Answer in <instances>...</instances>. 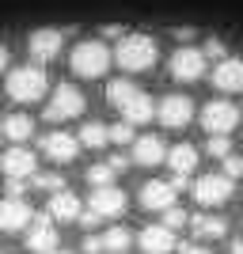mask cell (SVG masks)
Wrapping results in <instances>:
<instances>
[{
    "mask_svg": "<svg viewBox=\"0 0 243 254\" xmlns=\"http://www.w3.org/2000/svg\"><path fill=\"white\" fill-rule=\"evenodd\" d=\"M156 57H160L156 38H148V34H126L114 50V61L122 72H145L156 64Z\"/></svg>",
    "mask_w": 243,
    "mask_h": 254,
    "instance_id": "1",
    "label": "cell"
},
{
    "mask_svg": "<svg viewBox=\"0 0 243 254\" xmlns=\"http://www.w3.org/2000/svg\"><path fill=\"white\" fill-rule=\"evenodd\" d=\"M8 99L15 103H38V99L50 91V80H46V68L42 64H19L8 72Z\"/></svg>",
    "mask_w": 243,
    "mask_h": 254,
    "instance_id": "2",
    "label": "cell"
},
{
    "mask_svg": "<svg viewBox=\"0 0 243 254\" xmlns=\"http://www.w3.org/2000/svg\"><path fill=\"white\" fill-rule=\"evenodd\" d=\"M110 50H106V42H99V38H84V42H76L73 50V72L80 76V80H99V76H106V68H110Z\"/></svg>",
    "mask_w": 243,
    "mask_h": 254,
    "instance_id": "3",
    "label": "cell"
},
{
    "mask_svg": "<svg viewBox=\"0 0 243 254\" xmlns=\"http://www.w3.org/2000/svg\"><path fill=\"white\" fill-rule=\"evenodd\" d=\"M80 114H84V95H80V87L57 84L53 95H50V103H46V118H50V122H69V118H80Z\"/></svg>",
    "mask_w": 243,
    "mask_h": 254,
    "instance_id": "4",
    "label": "cell"
},
{
    "mask_svg": "<svg viewBox=\"0 0 243 254\" xmlns=\"http://www.w3.org/2000/svg\"><path fill=\"white\" fill-rule=\"evenodd\" d=\"M236 126H240V110H236L232 103H224V99L205 103V110H201V129H205L209 137H228Z\"/></svg>",
    "mask_w": 243,
    "mask_h": 254,
    "instance_id": "5",
    "label": "cell"
},
{
    "mask_svg": "<svg viewBox=\"0 0 243 254\" xmlns=\"http://www.w3.org/2000/svg\"><path fill=\"white\" fill-rule=\"evenodd\" d=\"M232 197V179L228 175H201L198 182H194V201L201 205V209H217V205H224Z\"/></svg>",
    "mask_w": 243,
    "mask_h": 254,
    "instance_id": "6",
    "label": "cell"
},
{
    "mask_svg": "<svg viewBox=\"0 0 243 254\" xmlns=\"http://www.w3.org/2000/svg\"><path fill=\"white\" fill-rule=\"evenodd\" d=\"M61 46H65V34L53 31V27H42V31L27 34V53H31L34 64H46L53 57H61Z\"/></svg>",
    "mask_w": 243,
    "mask_h": 254,
    "instance_id": "7",
    "label": "cell"
},
{
    "mask_svg": "<svg viewBox=\"0 0 243 254\" xmlns=\"http://www.w3.org/2000/svg\"><path fill=\"white\" fill-rule=\"evenodd\" d=\"M171 76L179 80V84H194L205 76V50H175L171 53Z\"/></svg>",
    "mask_w": 243,
    "mask_h": 254,
    "instance_id": "8",
    "label": "cell"
},
{
    "mask_svg": "<svg viewBox=\"0 0 243 254\" xmlns=\"http://www.w3.org/2000/svg\"><path fill=\"white\" fill-rule=\"evenodd\" d=\"M160 122L167 129H186L190 126V118H194V99L186 95H163L160 99Z\"/></svg>",
    "mask_w": 243,
    "mask_h": 254,
    "instance_id": "9",
    "label": "cell"
},
{
    "mask_svg": "<svg viewBox=\"0 0 243 254\" xmlns=\"http://www.w3.org/2000/svg\"><path fill=\"white\" fill-rule=\"evenodd\" d=\"M57 228H53V216H34V224L27 228V251L31 254H53L57 251Z\"/></svg>",
    "mask_w": 243,
    "mask_h": 254,
    "instance_id": "10",
    "label": "cell"
},
{
    "mask_svg": "<svg viewBox=\"0 0 243 254\" xmlns=\"http://www.w3.org/2000/svg\"><path fill=\"white\" fill-rule=\"evenodd\" d=\"M34 152L31 148H23V144H11L8 152H4V159H0V167H4V179L8 182H23V179H31L34 175Z\"/></svg>",
    "mask_w": 243,
    "mask_h": 254,
    "instance_id": "11",
    "label": "cell"
},
{
    "mask_svg": "<svg viewBox=\"0 0 243 254\" xmlns=\"http://www.w3.org/2000/svg\"><path fill=\"white\" fill-rule=\"evenodd\" d=\"M42 152L53 159V163H73L76 152H80V137H73V133H46Z\"/></svg>",
    "mask_w": 243,
    "mask_h": 254,
    "instance_id": "12",
    "label": "cell"
},
{
    "mask_svg": "<svg viewBox=\"0 0 243 254\" xmlns=\"http://www.w3.org/2000/svg\"><path fill=\"white\" fill-rule=\"evenodd\" d=\"M141 205L145 209H160V212H171L175 209V182H145L141 186Z\"/></svg>",
    "mask_w": 243,
    "mask_h": 254,
    "instance_id": "13",
    "label": "cell"
},
{
    "mask_svg": "<svg viewBox=\"0 0 243 254\" xmlns=\"http://www.w3.org/2000/svg\"><path fill=\"white\" fill-rule=\"evenodd\" d=\"M213 87L217 91H243V57H224L213 68Z\"/></svg>",
    "mask_w": 243,
    "mask_h": 254,
    "instance_id": "14",
    "label": "cell"
},
{
    "mask_svg": "<svg viewBox=\"0 0 243 254\" xmlns=\"http://www.w3.org/2000/svg\"><path fill=\"white\" fill-rule=\"evenodd\" d=\"M31 224H34V216H31V205L23 197H8L0 205V228L4 232H19V228H31Z\"/></svg>",
    "mask_w": 243,
    "mask_h": 254,
    "instance_id": "15",
    "label": "cell"
},
{
    "mask_svg": "<svg viewBox=\"0 0 243 254\" xmlns=\"http://www.w3.org/2000/svg\"><path fill=\"white\" fill-rule=\"evenodd\" d=\"M137 243L145 254H167V251H175V232L163 228V224H148L145 232L137 235Z\"/></svg>",
    "mask_w": 243,
    "mask_h": 254,
    "instance_id": "16",
    "label": "cell"
},
{
    "mask_svg": "<svg viewBox=\"0 0 243 254\" xmlns=\"http://www.w3.org/2000/svg\"><path fill=\"white\" fill-rule=\"evenodd\" d=\"M167 156L171 152L163 148V140L152 137V133H148V137H137V144H133V163H137V167H156V163H163Z\"/></svg>",
    "mask_w": 243,
    "mask_h": 254,
    "instance_id": "17",
    "label": "cell"
},
{
    "mask_svg": "<svg viewBox=\"0 0 243 254\" xmlns=\"http://www.w3.org/2000/svg\"><path fill=\"white\" fill-rule=\"evenodd\" d=\"M91 212H95V216H122V212H126V193L118 190V186L91 190Z\"/></svg>",
    "mask_w": 243,
    "mask_h": 254,
    "instance_id": "18",
    "label": "cell"
},
{
    "mask_svg": "<svg viewBox=\"0 0 243 254\" xmlns=\"http://www.w3.org/2000/svg\"><path fill=\"white\" fill-rule=\"evenodd\" d=\"M167 167L175 171L179 182H186L194 175V167H198V148H194V144H175L171 156H167Z\"/></svg>",
    "mask_w": 243,
    "mask_h": 254,
    "instance_id": "19",
    "label": "cell"
},
{
    "mask_svg": "<svg viewBox=\"0 0 243 254\" xmlns=\"http://www.w3.org/2000/svg\"><path fill=\"white\" fill-rule=\"evenodd\" d=\"M152 114H160V103H152V95H145V91H137V95H133L126 106H122V118H126L129 126L152 122Z\"/></svg>",
    "mask_w": 243,
    "mask_h": 254,
    "instance_id": "20",
    "label": "cell"
},
{
    "mask_svg": "<svg viewBox=\"0 0 243 254\" xmlns=\"http://www.w3.org/2000/svg\"><path fill=\"white\" fill-rule=\"evenodd\" d=\"M50 216H53V220H80V216H84L80 197H76V193H69V190L50 193Z\"/></svg>",
    "mask_w": 243,
    "mask_h": 254,
    "instance_id": "21",
    "label": "cell"
},
{
    "mask_svg": "<svg viewBox=\"0 0 243 254\" xmlns=\"http://www.w3.org/2000/svg\"><path fill=\"white\" fill-rule=\"evenodd\" d=\"M0 133H4L11 144H23V140H31L34 122H31V114H8L4 122H0Z\"/></svg>",
    "mask_w": 243,
    "mask_h": 254,
    "instance_id": "22",
    "label": "cell"
},
{
    "mask_svg": "<svg viewBox=\"0 0 243 254\" xmlns=\"http://www.w3.org/2000/svg\"><path fill=\"white\" fill-rule=\"evenodd\" d=\"M190 228H194L198 239H221V235L228 232V220H224V216H209V212H201V216H194V220H190Z\"/></svg>",
    "mask_w": 243,
    "mask_h": 254,
    "instance_id": "23",
    "label": "cell"
},
{
    "mask_svg": "<svg viewBox=\"0 0 243 254\" xmlns=\"http://www.w3.org/2000/svg\"><path fill=\"white\" fill-rule=\"evenodd\" d=\"M106 140H110V126H103V122H84L80 126V144L84 148H103Z\"/></svg>",
    "mask_w": 243,
    "mask_h": 254,
    "instance_id": "24",
    "label": "cell"
},
{
    "mask_svg": "<svg viewBox=\"0 0 243 254\" xmlns=\"http://www.w3.org/2000/svg\"><path fill=\"white\" fill-rule=\"evenodd\" d=\"M137 91H141V87H133V84H129V80H114V84L106 87V103H110V106H118V110H122V106H126L129 99L137 95Z\"/></svg>",
    "mask_w": 243,
    "mask_h": 254,
    "instance_id": "25",
    "label": "cell"
},
{
    "mask_svg": "<svg viewBox=\"0 0 243 254\" xmlns=\"http://www.w3.org/2000/svg\"><path fill=\"white\" fill-rule=\"evenodd\" d=\"M114 175H118V167L110 163V159H106V163H95V167L87 171V182H91L95 190H106V186L114 182Z\"/></svg>",
    "mask_w": 243,
    "mask_h": 254,
    "instance_id": "26",
    "label": "cell"
},
{
    "mask_svg": "<svg viewBox=\"0 0 243 254\" xmlns=\"http://www.w3.org/2000/svg\"><path fill=\"white\" fill-rule=\"evenodd\" d=\"M103 239H106V251H110V254H126V247L133 243V235H129L122 224H114V228H110Z\"/></svg>",
    "mask_w": 243,
    "mask_h": 254,
    "instance_id": "27",
    "label": "cell"
},
{
    "mask_svg": "<svg viewBox=\"0 0 243 254\" xmlns=\"http://www.w3.org/2000/svg\"><path fill=\"white\" fill-rule=\"evenodd\" d=\"M205 148H209V156L228 159V156H232V140H228V137H209V140H205Z\"/></svg>",
    "mask_w": 243,
    "mask_h": 254,
    "instance_id": "28",
    "label": "cell"
},
{
    "mask_svg": "<svg viewBox=\"0 0 243 254\" xmlns=\"http://www.w3.org/2000/svg\"><path fill=\"white\" fill-rule=\"evenodd\" d=\"M110 140H114V144H129V140H133V126H129V122L110 126Z\"/></svg>",
    "mask_w": 243,
    "mask_h": 254,
    "instance_id": "29",
    "label": "cell"
},
{
    "mask_svg": "<svg viewBox=\"0 0 243 254\" xmlns=\"http://www.w3.org/2000/svg\"><path fill=\"white\" fill-rule=\"evenodd\" d=\"M182 224H190V216H186L182 209H171V212H163V228H171V232H175V228H182Z\"/></svg>",
    "mask_w": 243,
    "mask_h": 254,
    "instance_id": "30",
    "label": "cell"
},
{
    "mask_svg": "<svg viewBox=\"0 0 243 254\" xmlns=\"http://www.w3.org/2000/svg\"><path fill=\"white\" fill-rule=\"evenodd\" d=\"M34 182H38L42 190H53V193H61V190H65V182L57 179V175H38V179H34Z\"/></svg>",
    "mask_w": 243,
    "mask_h": 254,
    "instance_id": "31",
    "label": "cell"
},
{
    "mask_svg": "<svg viewBox=\"0 0 243 254\" xmlns=\"http://www.w3.org/2000/svg\"><path fill=\"white\" fill-rule=\"evenodd\" d=\"M224 175H228V179H240L243 175V156H228L224 159Z\"/></svg>",
    "mask_w": 243,
    "mask_h": 254,
    "instance_id": "32",
    "label": "cell"
},
{
    "mask_svg": "<svg viewBox=\"0 0 243 254\" xmlns=\"http://www.w3.org/2000/svg\"><path fill=\"white\" fill-rule=\"evenodd\" d=\"M106 251V239H99V235H84V254H99Z\"/></svg>",
    "mask_w": 243,
    "mask_h": 254,
    "instance_id": "33",
    "label": "cell"
},
{
    "mask_svg": "<svg viewBox=\"0 0 243 254\" xmlns=\"http://www.w3.org/2000/svg\"><path fill=\"white\" fill-rule=\"evenodd\" d=\"M205 57H224V42L209 38V42H205Z\"/></svg>",
    "mask_w": 243,
    "mask_h": 254,
    "instance_id": "34",
    "label": "cell"
},
{
    "mask_svg": "<svg viewBox=\"0 0 243 254\" xmlns=\"http://www.w3.org/2000/svg\"><path fill=\"white\" fill-rule=\"evenodd\" d=\"M182 254H209L205 247H182Z\"/></svg>",
    "mask_w": 243,
    "mask_h": 254,
    "instance_id": "35",
    "label": "cell"
},
{
    "mask_svg": "<svg viewBox=\"0 0 243 254\" xmlns=\"http://www.w3.org/2000/svg\"><path fill=\"white\" fill-rule=\"evenodd\" d=\"M53 254H69V251H53Z\"/></svg>",
    "mask_w": 243,
    "mask_h": 254,
    "instance_id": "36",
    "label": "cell"
}]
</instances>
